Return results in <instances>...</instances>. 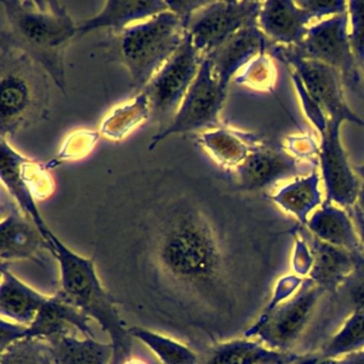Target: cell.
Listing matches in <instances>:
<instances>
[{"label":"cell","mask_w":364,"mask_h":364,"mask_svg":"<svg viewBox=\"0 0 364 364\" xmlns=\"http://www.w3.org/2000/svg\"><path fill=\"white\" fill-rule=\"evenodd\" d=\"M105 208L135 227L146 282L161 311L210 330L233 306L231 264L200 181L176 171L124 180Z\"/></svg>","instance_id":"cell-1"},{"label":"cell","mask_w":364,"mask_h":364,"mask_svg":"<svg viewBox=\"0 0 364 364\" xmlns=\"http://www.w3.org/2000/svg\"><path fill=\"white\" fill-rule=\"evenodd\" d=\"M0 8V46L16 48L33 59L65 95V50L77 37V23L65 6L58 1L3 0Z\"/></svg>","instance_id":"cell-2"},{"label":"cell","mask_w":364,"mask_h":364,"mask_svg":"<svg viewBox=\"0 0 364 364\" xmlns=\"http://www.w3.org/2000/svg\"><path fill=\"white\" fill-rule=\"evenodd\" d=\"M42 235L48 250L59 264L60 287L57 295L80 309L107 332L114 349L112 364H122L132 357L133 338L121 317L116 299L102 282L95 262L70 249L50 228L42 232Z\"/></svg>","instance_id":"cell-3"},{"label":"cell","mask_w":364,"mask_h":364,"mask_svg":"<svg viewBox=\"0 0 364 364\" xmlns=\"http://www.w3.org/2000/svg\"><path fill=\"white\" fill-rule=\"evenodd\" d=\"M50 78L44 68L24 53L0 46L1 138L14 136L48 118Z\"/></svg>","instance_id":"cell-4"},{"label":"cell","mask_w":364,"mask_h":364,"mask_svg":"<svg viewBox=\"0 0 364 364\" xmlns=\"http://www.w3.org/2000/svg\"><path fill=\"white\" fill-rule=\"evenodd\" d=\"M112 35L110 52L127 68L134 88L141 92L182 46L187 28L178 14L167 10Z\"/></svg>","instance_id":"cell-5"},{"label":"cell","mask_w":364,"mask_h":364,"mask_svg":"<svg viewBox=\"0 0 364 364\" xmlns=\"http://www.w3.org/2000/svg\"><path fill=\"white\" fill-rule=\"evenodd\" d=\"M325 289L304 279L293 296L268 311L245 332V338H257L268 348L289 351L310 323Z\"/></svg>","instance_id":"cell-6"},{"label":"cell","mask_w":364,"mask_h":364,"mask_svg":"<svg viewBox=\"0 0 364 364\" xmlns=\"http://www.w3.org/2000/svg\"><path fill=\"white\" fill-rule=\"evenodd\" d=\"M202 60L187 33L182 46L142 90L148 97L150 120L159 124V132L164 131L173 120L197 77Z\"/></svg>","instance_id":"cell-7"},{"label":"cell","mask_w":364,"mask_h":364,"mask_svg":"<svg viewBox=\"0 0 364 364\" xmlns=\"http://www.w3.org/2000/svg\"><path fill=\"white\" fill-rule=\"evenodd\" d=\"M0 174L4 187L21 210L40 231L48 229L37 206L38 200L50 197L55 182L43 164L24 156L6 138L0 140Z\"/></svg>","instance_id":"cell-8"},{"label":"cell","mask_w":364,"mask_h":364,"mask_svg":"<svg viewBox=\"0 0 364 364\" xmlns=\"http://www.w3.org/2000/svg\"><path fill=\"white\" fill-rule=\"evenodd\" d=\"M223 90L213 73L210 59L203 58L197 77L183 100L173 120L164 131L157 132L149 144L154 150L159 142L174 134L212 131L220 127L219 114L225 103Z\"/></svg>","instance_id":"cell-9"},{"label":"cell","mask_w":364,"mask_h":364,"mask_svg":"<svg viewBox=\"0 0 364 364\" xmlns=\"http://www.w3.org/2000/svg\"><path fill=\"white\" fill-rule=\"evenodd\" d=\"M348 25V12L326 18L309 27L304 41L291 48L301 58L333 68L340 73L344 87L357 90L361 74L351 48Z\"/></svg>","instance_id":"cell-10"},{"label":"cell","mask_w":364,"mask_h":364,"mask_svg":"<svg viewBox=\"0 0 364 364\" xmlns=\"http://www.w3.org/2000/svg\"><path fill=\"white\" fill-rule=\"evenodd\" d=\"M268 54L289 68L301 80L310 97L321 106L328 119H341L364 129V120L347 105L344 84L340 73L333 68L298 56L291 46H274Z\"/></svg>","instance_id":"cell-11"},{"label":"cell","mask_w":364,"mask_h":364,"mask_svg":"<svg viewBox=\"0 0 364 364\" xmlns=\"http://www.w3.org/2000/svg\"><path fill=\"white\" fill-rule=\"evenodd\" d=\"M261 1H208L191 16L187 33L202 58L210 57L240 29L257 21Z\"/></svg>","instance_id":"cell-12"},{"label":"cell","mask_w":364,"mask_h":364,"mask_svg":"<svg viewBox=\"0 0 364 364\" xmlns=\"http://www.w3.org/2000/svg\"><path fill=\"white\" fill-rule=\"evenodd\" d=\"M341 119H329L321 134L318 161L326 191V202L349 210L357 202L362 185L347 159L341 141Z\"/></svg>","instance_id":"cell-13"},{"label":"cell","mask_w":364,"mask_h":364,"mask_svg":"<svg viewBox=\"0 0 364 364\" xmlns=\"http://www.w3.org/2000/svg\"><path fill=\"white\" fill-rule=\"evenodd\" d=\"M317 166L318 164L299 161L287 151L261 144L233 171L238 188L259 191L281 181L308 176Z\"/></svg>","instance_id":"cell-14"},{"label":"cell","mask_w":364,"mask_h":364,"mask_svg":"<svg viewBox=\"0 0 364 364\" xmlns=\"http://www.w3.org/2000/svg\"><path fill=\"white\" fill-rule=\"evenodd\" d=\"M0 259L1 265L14 262L36 259L48 250L46 238L36 223L24 214L14 200H1Z\"/></svg>","instance_id":"cell-15"},{"label":"cell","mask_w":364,"mask_h":364,"mask_svg":"<svg viewBox=\"0 0 364 364\" xmlns=\"http://www.w3.org/2000/svg\"><path fill=\"white\" fill-rule=\"evenodd\" d=\"M274 43L259 29L257 21L240 29L210 57L213 73L223 90L240 70L262 53L269 52Z\"/></svg>","instance_id":"cell-16"},{"label":"cell","mask_w":364,"mask_h":364,"mask_svg":"<svg viewBox=\"0 0 364 364\" xmlns=\"http://www.w3.org/2000/svg\"><path fill=\"white\" fill-rule=\"evenodd\" d=\"M90 321L80 309L55 294L48 297L33 323L26 326L25 338L48 341L58 336H78V333L87 338H95Z\"/></svg>","instance_id":"cell-17"},{"label":"cell","mask_w":364,"mask_h":364,"mask_svg":"<svg viewBox=\"0 0 364 364\" xmlns=\"http://www.w3.org/2000/svg\"><path fill=\"white\" fill-rule=\"evenodd\" d=\"M308 12L291 0H269L262 4L257 25L272 43L296 46L301 43L312 22Z\"/></svg>","instance_id":"cell-18"},{"label":"cell","mask_w":364,"mask_h":364,"mask_svg":"<svg viewBox=\"0 0 364 364\" xmlns=\"http://www.w3.org/2000/svg\"><path fill=\"white\" fill-rule=\"evenodd\" d=\"M312 255V264L306 279L318 285L326 291H336L353 274L358 264L363 259L343 249L321 242L308 230L300 232Z\"/></svg>","instance_id":"cell-19"},{"label":"cell","mask_w":364,"mask_h":364,"mask_svg":"<svg viewBox=\"0 0 364 364\" xmlns=\"http://www.w3.org/2000/svg\"><path fill=\"white\" fill-rule=\"evenodd\" d=\"M315 237L364 259V249L348 210L323 202L304 225Z\"/></svg>","instance_id":"cell-20"},{"label":"cell","mask_w":364,"mask_h":364,"mask_svg":"<svg viewBox=\"0 0 364 364\" xmlns=\"http://www.w3.org/2000/svg\"><path fill=\"white\" fill-rule=\"evenodd\" d=\"M167 10H169L167 1L161 0H109L104 4L97 16L77 23V37L101 29H108L112 33H120L131 23L148 20Z\"/></svg>","instance_id":"cell-21"},{"label":"cell","mask_w":364,"mask_h":364,"mask_svg":"<svg viewBox=\"0 0 364 364\" xmlns=\"http://www.w3.org/2000/svg\"><path fill=\"white\" fill-rule=\"evenodd\" d=\"M301 355L268 348L253 338L216 343L200 357L199 364H296Z\"/></svg>","instance_id":"cell-22"},{"label":"cell","mask_w":364,"mask_h":364,"mask_svg":"<svg viewBox=\"0 0 364 364\" xmlns=\"http://www.w3.org/2000/svg\"><path fill=\"white\" fill-rule=\"evenodd\" d=\"M50 296L40 293L1 265L0 314L1 318L29 326Z\"/></svg>","instance_id":"cell-23"},{"label":"cell","mask_w":364,"mask_h":364,"mask_svg":"<svg viewBox=\"0 0 364 364\" xmlns=\"http://www.w3.org/2000/svg\"><path fill=\"white\" fill-rule=\"evenodd\" d=\"M200 144L216 163L225 169L235 170L257 146L259 138L234 129L218 127L200 135Z\"/></svg>","instance_id":"cell-24"},{"label":"cell","mask_w":364,"mask_h":364,"mask_svg":"<svg viewBox=\"0 0 364 364\" xmlns=\"http://www.w3.org/2000/svg\"><path fill=\"white\" fill-rule=\"evenodd\" d=\"M56 364H112L114 349L112 343L95 338H78L76 334L46 341Z\"/></svg>","instance_id":"cell-25"},{"label":"cell","mask_w":364,"mask_h":364,"mask_svg":"<svg viewBox=\"0 0 364 364\" xmlns=\"http://www.w3.org/2000/svg\"><path fill=\"white\" fill-rule=\"evenodd\" d=\"M318 171L314 170L306 176L295 178L293 182L279 189L272 197V202L284 212L297 219L301 225L308 223L309 215L321 205Z\"/></svg>","instance_id":"cell-26"},{"label":"cell","mask_w":364,"mask_h":364,"mask_svg":"<svg viewBox=\"0 0 364 364\" xmlns=\"http://www.w3.org/2000/svg\"><path fill=\"white\" fill-rule=\"evenodd\" d=\"M132 338L146 345L163 364H199L200 355L180 341L148 328H129Z\"/></svg>","instance_id":"cell-27"},{"label":"cell","mask_w":364,"mask_h":364,"mask_svg":"<svg viewBox=\"0 0 364 364\" xmlns=\"http://www.w3.org/2000/svg\"><path fill=\"white\" fill-rule=\"evenodd\" d=\"M150 119L148 97L141 91L133 101L112 110L102 123L101 134L109 139L122 140Z\"/></svg>","instance_id":"cell-28"},{"label":"cell","mask_w":364,"mask_h":364,"mask_svg":"<svg viewBox=\"0 0 364 364\" xmlns=\"http://www.w3.org/2000/svg\"><path fill=\"white\" fill-rule=\"evenodd\" d=\"M364 349V313L350 312L338 331L323 345L319 355L338 358Z\"/></svg>","instance_id":"cell-29"},{"label":"cell","mask_w":364,"mask_h":364,"mask_svg":"<svg viewBox=\"0 0 364 364\" xmlns=\"http://www.w3.org/2000/svg\"><path fill=\"white\" fill-rule=\"evenodd\" d=\"M276 80L277 71L268 53H262L252 59L235 77L236 84L261 92H272Z\"/></svg>","instance_id":"cell-30"},{"label":"cell","mask_w":364,"mask_h":364,"mask_svg":"<svg viewBox=\"0 0 364 364\" xmlns=\"http://www.w3.org/2000/svg\"><path fill=\"white\" fill-rule=\"evenodd\" d=\"M0 364H52L48 343L39 338H24L0 351Z\"/></svg>","instance_id":"cell-31"},{"label":"cell","mask_w":364,"mask_h":364,"mask_svg":"<svg viewBox=\"0 0 364 364\" xmlns=\"http://www.w3.org/2000/svg\"><path fill=\"white\" fill-rule=\"evenodd\" d=\"M348 6L349 40L355 60L362 71L364 70V0H351Z\"/></svg>","instance_id":"cell-32"},{"label":"cell","mask_w":364,"mask_h":364,"mask_svg":"<svg viewBox=\"0 0 364 364\" xmlns=\"http://www.w3.org/2000/svg\"><path fill=\"white\" fill-rule=\"evenodd\" d=\"M298 6L314 20H326L348 12V6L343 0H298Z\"/></svg>","instance_id":"cell-33"},{"label":"cell","mask_w":364,"mask_h":364,"mask_svg":"<svg viewBox=\"0 0 364 364\" xmlns=\"http://www.w3.org/2000/svg\"><path fill=\"white\" fill-rule=\"evenodd\" d=\"M291 80H293L294 84H295L296 89L298 91V95H299L300 101H301L302 107H304V114H306L309 119H310L312 124L314 125L315 129L319 132V134H323V132L327 129L328 119L327 114L323 112L321 109V106L310 97L306 89H304V85H302L301 80H299L297 75L294 72L291 71Z\"/></svg>","instance_id":"cell-34"},{"label":"cell","mask_w":364,"mask_h":364,"mask_svg":"<svg viewBox=\"0 0 364 364\" xmlns=\"http://www.w3.org/2000/svg\"><path fill=\"white\" fill-rule=\"evenodd\" d=\"M97 139L99 134L95 132H78L70 136V139L67 140V144L59 153V159L60 161H67L85 156L92 150Z\"/></svg>","instance_id":"cell-35"},{"label":"cell","mask_w":364,"mask_h":364,"mask_svg":"<svg viewBox=\"0 0 364 364\" xmlns=\"http://www.w3.org/2000/svg\"><path fill=\"white\" fill-rule=\"evenodd\" d=\"M340 289H345L351 312L364 313V259Z\"/></svg>","instance_id":"cell-36"},{"label":"cell","mask_w":364,"mask_h":364,"mask_svg":"<svg viewBox=\"0 0 364 364\" xmlns=\"http://www.w3.org/2000/svg\"><path fill=\"white\" fill-rule=\"evenodd\" d=\"M287 150L299 161L306 163L318 164L315 157H318L319 146L314 139L308 135L289 136L287 140Z\"/></svg>","instance_id":"cell-37"},{"label":"cell","mask_w":364,"mask_h":364,"mask_svg":"<svg viewBox=\"0 0 364 364\" xmlns=\"http://www.w3.org/2000/svg\"><path fill=\"white\" fill-rule=\"evenodd\" d=\"M311 264H312V255H311L310 248L304 238L299 234V236L296 238L295 249H294L293 267L296 274L306 279L310 270Z\"/></svg>","instance_id":"cell-38"},{"label":"cell","mask_w":364,"mask_h":364,"mask_svg":"<svg viewBox=\"0 0 364 364\" xmlns=\"http://www.w3.org/2000/svg\"><path fill=\"white\" fill-rule=\"evenodd\" d=\"M26 326L1 318L0 321V351L5 350L18 341L24 340Z\"/></svg>","instance_id":"cell-39"},{"label":"cell","mask_w":364,"mask_h":364,"mask_svg":"<svg viewBox=\"0 0 364 364\" xmlns=\"http://www.w3.org/2000/svg\"><path fill=\"white\" fill-rule=\"evenodd\" d=\"M169 6L170 11L174 12L178 14L185 24H188V21L191 20V16L195 14L197 10H199L202 6L205 5L208 1H193V0H178V1H167Z\"/></svg>","instance_id":"cell-40"},{"label":"cell","mask_w":364,"mask_h":364,"mask_svg":"<svg viewBox=\"0 0 364 364\" xmlns=\"http://www.w3.org/2000/svg\"><path fill=\"white\" fill-rule=\"evenodd\" d=\"M296 364H341L338 358L323 357L321 355H301Z\"/></svg>","instance_id":"cell-41"},{"label":"cell","mask_w":364,"mask_h":364,"mask_svg":"<svg viewBox=\"0 0 364 364\" xmlns=\"http://www.w3.org/2000/svg\"><path fill=\"white\" fill-rule=\"evenodd\" d=\"M347 210H348L351 218H353V223H355V229H357L360 240H361L362 246H363L364 249V214L355 208H350Z\"/></svg>","instance_id":"cell-42"},{"label":"cell","mask_w":364,"mask_h":364,"mask_svg":"<svg viewBox=\"0 0 364 364\" xmlns=\"http://www.w3.org/2000/svg\"><path fill=\"white\" fill-rule=\"evenodd\" d=\"M341 364H364V349L338 358Z\"/></svg>","instance_id":"cell-43"},{"label":"cell","mask_w":364,"mask_h":364,"mask_svg":"<svg viewBox=\"0 0 364 364\" xmlns=\"http://www.w3.org/2000/svg\"><path fill=\"white\" fill-rule=\"evenodd\" d=\"M353 208H357L358 210H360V212L364 214V187H362L361 191H360L357 202H355Z\"/></svg>","instance_id":"cell-44"},{"label":"cell","mask_w":364,"mask_h":364,"mask_svg":"<svg viewBox=\"0 0 364 364\" xmlns=\"http://www.w3.org/2000/svg\"><path fill=\"white\" fill-rule=\"evenodd\" d=\"M355 172L361 182L362 187H364V164L363 165L355 166Z\"/></svg>","instance_id":"cell-45"},{"label":"cell","mask_w":364,"mask_h":364,"mask_svg":"<svg viewBox=\"0 0 364 364\" xmlns=\"http://www.w3.org/2000/svg\"><path fill=\"white\" fill-rule=\"evenodd\" d=\"M122 364H146V362L141 359H137V358L129 357Z\"/></svg>","instance_id":"cell-46"},{"label":"cell","mask_w":364,"mask_h":364,"mask_svg":"<svg viewBox=\"0 0 364 364\" xmlns=\"http://www.w3.org/2000/svg\"><path fill=\"white\" fill-rule=\"evenodd\" d=\"M53 361H54V360H53ZM52 364H56V363H55V362H53V363H52Z\"/></svg>","instance_id":"cell-47"},{"label":"cell","mask_w":364,"mask_h":364,"mask_svg":"<svg viewBox=\"0 0 364 364\" xmlns=\"http://www.w3.org/2000/svg\"><path fill=\"white\" fill-rule=\"evenodd\" d=\"M363 72H364V70H363Z\"/></svg>","instance_id":"cell-48"}]
</instances>
